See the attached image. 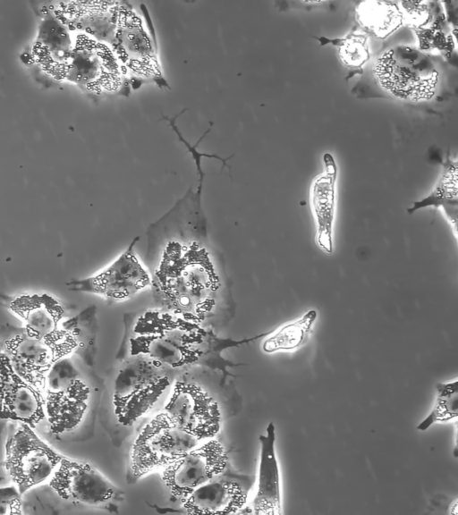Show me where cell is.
<instances>
[{"label": "cell", "mask_w": 458, "mask_h": 515, "mask_svg": "<svg viewBox=\"0 0 458 515\" xmlns=\"http://www.w3.org/2000/svg\"><path fill=\"white\" fill-rule=\"evenodd\" d=\"M199 190L185 196L148 230L146 265L159 309L203 325L220 300L231 293L225 266L211 250Z\"/></svg>", "instance_id": "cell-1"}, {"label": "cell", "mask_w": 458, "mask_h": 515, "mask_svg": "<svg viewBox=\"0 0 458 515\" xmlns=\"http://www.w3.org/2000/svg\"><path fill=\"white\" fill-rule=\"evenodd\" d=\"M207 338L202 325L159 308L151 309L134 321L129 351L131 357L177 368L192 365L202 357Z\"/></svg>", "instance_id": "cell-2"}, {"label": "cell", "mask_w": 458, "mask_h": 515, "mask_svg": "<svg viewBox=\"0 0 458 515\" xmlns=\"http://www.w3.org/2000/svg\"><path fill=\"white\" fill-rule=\"evenodd\" d=\"M373 72L381 89L404 101L429 100L438 82V71L428 55L406 45L394 46L383 53Z\"/></svg>", "instance_id": "cell-3"}, {"label": "cell", "mask_w": 458, "mask_h": 515, "mask_svg": "<svg viewBox=\"0 0 458 515\" xmlns=\"http://www.w3.org/2000/svg\"><path fill=\"white\" fill-rule=\"evenodd\" d=\"M164 366L133 356L114 381V412L119 424L128 426L147 415L170 385Z\"/></svg>", "instance_id": "cell-4"}, {"label": "cell", "mask_w": 458, "mask_h": 515, "mask_svg": "<svg viewBox=\"0 0 458 515\" xmlns=\"http://www.w3.org/2000/svg\"><path fill=\"white\" fill-rule=\"evenodd\" d=\"M42 393L51 432L61 436L78 429L88 412L91 393L70 357L53 365Z\"/></svg>", "instance_id": "cell-5"}, {"label": "cell", "mask_w": 458, "mask_h": 515, "mask_svg": "<svg viewBox=\"0 0 458 515\" xmlns=\"http://www.w3.org/2000/svg\"><path fill=\"white\" fill-rule=\"evenodd\" d=\"M199 443L163 410L153 417L135 438L131 449L130 471L135 479L159 472Z\"/></svg>", "instance_id": "cell-6"}, {"label": "cell", "mask_w": 458, "mask_h": 515, "mask_svg": "<svg viewBox=\"0 0 458 515\" xmlns=\"http://www.w3.org/2000/svg\"><path fill=\"white\" fill-rule=\"evenodd\" d=\"M63 457L44 442L33 427L16 422L5 442L4 467L22 495L49 481Z\"/></svg>", "instance_id": "cell-7"}, {"label": "cell", "mask_w": 458, "mask_h": 515, "mask_svg": "<svg viewBox=\"0 0 458 515\" xmlns=\"http://www.w3.org/2000/svg\"><path fill=\"white\" fill-rule=\"evenodd\" d=\"M139 239L140 236L135 237L122 254L97 274L66 283L69 290L123 301L150 288V273L133 249Z\"/></svg>", "instance_id": "cell-8"}, {"label": "cell", "mask_w": 458, "mask_h": 515, "mask_svg": "<svg viewBox=\"0 0 458 515\" xmlns=\"http://www.w3.org/2000/svg\"><path fill=\"white\" fill-rule=\"evenodd\" d=\"M163 410L179 427L200 442L214 438L220 431L219 405L196 384L175 382Z\"/></svg>", "instance_id": "cell-9"}, {"label": "cell", "mask_w": 458, "mask_h": 515, "mask_svg": "<svg viewBox=\"0 0 458 515\" xmlns=\"http://www.w3.org/2000/svg\"><path fill=\"white\" fill-rule=\"evenodd\" d=\"M227 464L226 450L211 438L200 442L159 473L171 495L182 501L199 485L225 471Z\"/></svg>", "instance_id": "cell-10"}, {"label": "cell", "mask_w": 458, "mask_h": 515, "mask_svg": "<svg viewBox=\"0 0 458 515\" xmlns=\"http://www.w3.org/2000/svg\"><path fill=\"white\" fill-rule=\"evenodd\" d=\"M48 485L61 499L89 506L105 504L121 494L98 469L64 456Z\"/></svg>", "instance_id": "cell-11"}, {"label": "cell", "mask_w": 458, "mask_h": 515, "mask_svg": "<svg viewBox=\"0 0 458 515\" xmlns=\"http://www.w3.org/2000/svg\"><path fill=\"white\" fill-rule=\"evenodd\" d=\"M46 418L41 391L23 379L4 352L0 353V419L35 428Z\"/></svg>", "instance_id": "cell-12"}, {"label": "cell", "mask_w": 458, "mask_h": 515, "mask_svg": "<svg viewBox=\"0 0 458 515\" xmlns=\"http://www.w3.org/2000/svg\"><path fill=\"white\" fill-rule=\"evenodd\" d=\"M251 478L223 473L193 490L182 501L189 514L241 513L249 500Z\"/></svg>", "instance_id": "cell-13"}, {"label": "cell", "mask_w": 458, "mask_h": 515, "mask_svg": "<svg viewBox=\"0 0 458 515\" xmlns=\"http://www.w3.org/2000/svg\"><path fill=\"white\" fill-rule=\"evenodd\" d=\"M4 350L14 370L41 392L53 365L68 357L50 342L29 336L24 332L6 340Z\"/></svg>", "instance_id": "cell-14"}, {"label": "cell", "mask_w": 458, "mask_h": 515, "mask_svg": "<svg viewBox=\"0 0 458 515\" xmlns=\"http://www.w3.org/2000/svg\"><path fill=\"white\" fill-rule=\"evenodd\" d=\"M260 443L257 488L246 509L257 515H280L282 511V493L280 468L276 452V427L270 422L266 434L259 437ZM241 512V513H242Z\"/></svg>", "instance_id": "cell-15"}, {"label": "cell", "mask_w": 458, "mask_h": 515, "mask_svg": "<svg viewBox=\"0 0 458 515\" xmlns=\"http://www.w3.org/2000/svg\"><path fill=\"white\" fill-rule=\"evenodd\" d=\"M325 169L316 176L310 191V204L316 224V243L331 254L334 251V228L336 215L335 183L337 168L329 154L324 156Z\"/></svg>", "instance_id": "cell-16"}, {"label": "cell", "mask_w": 458, "mask_h": 515, "mask_svg": "<svg viewBox=\"0 0 458 515\" xmlns=\"http://www.w3.org/2000/svg\"><path fill=\"white\" fill-rule=\"evenodd\" d=\"M116 38L119 56L129 68L144 75L156 72L150 43L135 13L119 12Z\"/></svg>", "instance_id": "cell-17"}, {"label": "cell", "mask_w": 458, "mask_h": 515, "mask_svg": "<svg viewBox=\"0 0 458 515\" xmlns=\"http://www.w3.org/2000/svg\"><path fill=\"white\" fill-rule=\"evenodd\" d=\"M10 309L23 321L24 333L37 339L52 335L65 320L62 306L46 294L14 298Z\"/></svg>", "instance_id": "cell-18"}, {"label": "cell", "mask_w": 458, "mask_h": 515, "mask_svg": "<svg viewBox=\"0 0 458 515\" xmlns=\"http://www.w3.org/2000/svg\"><path fill=\"white\" fill-rule=\"evenodd\" d=\"M433 207L441 210L449 224L454 237H457V164L447 160L442 173L428 195L414 201L407 209L410 215L414 212Z\"/></svg>", "instance_id": "cell-19"}, {"label": "cell", "mask_w": 458, "mask_h": 515, "mask_svg": "<svg viewBox=\"0 0 458 515\" xmlns=\"http://www.w3.org/2000/svg\"><path fill=\"white\" fill-rule=\"evenodd\" d=\"M356 19L367 34L385 39L403 26L400 6L388 1H363L355 8Z\"/></svg>", "instance_id": "cell-20"}, {"label": "cell", "mask_w": 458, "mask_h": 515, "mask_svg": "<svg viewBox=\"0 0 458 515\" xmlns=\"http://www.w3.org/2000/svg\"><path fill=\"white\" fill-rule=\"evenodd\" d=\"M317 318V310L310 308L301 317L269 332L262 342V350L268 354L297 350L309 341Z\"/></svg>", "instance_id": "cell-21"}, {"label": "cell", "mask_w": 458, "mask_h": 515, "mask_svg": "<svg viewBox=\"0 0 458 515\" xmlns=\"http://www.w3.org/2000/svg\"><path fill=\"white\" fill-rule=\"evenodd\" d=\"M436 398L429 413L419 423L417 429L426 431L434 424L456 420L458 416V380L436 384Z\"/></svg>", "instance_id": "cell-22"}, {"label": "cell", "mask_w": 458, "mask_h": 515, "mask_svg": "<svg viewBox=\"0 0 458 515\" xmlns=\"http://www.w3.org/2000/svg\"><path fill=\"white\" fill-rule=\"evenodd\" d=\"M333 42L341 62L350 69L361 71L370 57L367 34L350 33Z\"/></svg>", "instance_id": "cell-23"}, {"label": "cell", "mask_w": 458, "mask_h": 515, "mask_svg": "<svg viewBox=\"0 0 458 515\" xmlns=\"http://www.w3.org/2000/svg\"><path fill=\"white\" fill-rule=\"evenodd\" d=\"M22 513L21 494L15 485L0 487V515Z\"/></svg>", "instance_id": "cell-24"}]
</instances>
